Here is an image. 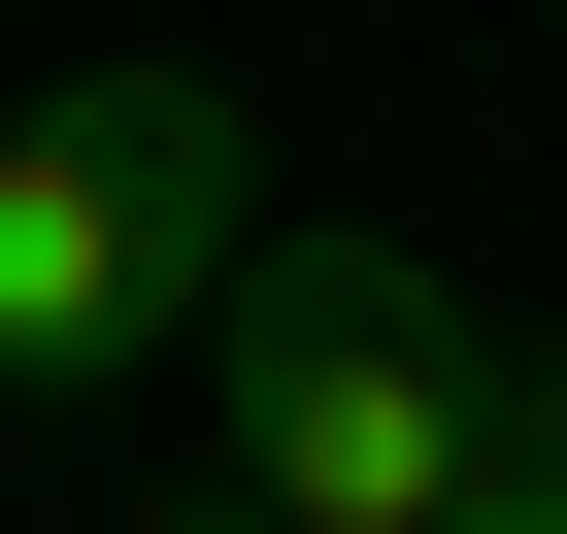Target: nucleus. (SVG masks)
I'll use <instances>...</instances> for the list:
<instances>
[{"instance_id":"20e7f679","label":"nucleus","mask_w":567,"mask_h":534,"mask_svg":"<svg viewBox=\"0 0 567 534\" xmlns=\"http://www.w3.org/2000/svg\"><path fill=\"white\" fill-rule=\"evenodd\" d=\"M134 534H301V501H267V468H200V501H134Z\"/></svg>"},{"instance_id":"f257e3e1","label":"nucleus","mask_w":567,"mask_h":534,"mask_svg":"<svg viewBox=\"0 0 567 534\" xmlns=\"http://www.w3.org/2000/svg\"><path fill=\"white\" fill-rule=\"evenodd\" d=\"M200 401H234V468L301 501V534H434V501L534 434L501 301H467V267H401V234H234V301H200Z\"/></svg>"},{"instance_id":"7ed1b4c3","label":"nucleus","mask_w":567,"mask_h":534,"mask_svg":"<svg viewBox=\"0 0 567 534\" xmlns=\"http://www.w3.org/2000/svg\"><path fill=\"white\" fill-rule=\"evenodd\" d=\"M434 534H567V401H534V434H501V468H467Z\"/></svg>"},{"instance_id":"f03ea898","label":"nucleus","mask_w":567,"mask_h":534,"mask_svg":"<svg viewBox=\"0 0 567 534\" xmlns=\"http://www.w3.org/2000/svg\"><path fill=\"white\" fill-rule=\"evenodd\" d=\"M234 234H267V134L234 68H68V101H0V401H101L234 301Z\"/></svg>"}]
</instances>
